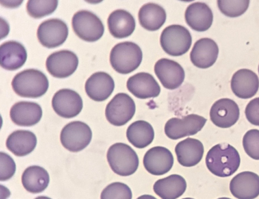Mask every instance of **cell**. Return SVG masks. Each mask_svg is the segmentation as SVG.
Returning a JSON list of instances; mask_svg holds the SVG:
<instances>
[{"mask_svg": "<svg viewBox=\"0 0 259 199\" xmlns=\"http://www.w3.org/2000/svg\"><path fill=\"white\" fill-rule=\"evenodd\" d=\"M205 163L209 171L215 176L226 177L239 168L240 157L237 150L229 144H218L208 151Z\"/></svg>", "mask_w": 259, "mask_h": 199, "instance_id": "6da1fadb", "label": "cell"}, {"mask_svg": "<svg viewBox=\"0 0 259 199\" xmlns=\"http://www.w3.org/2000/svg\"><path fill=\"white\" fill-rule=\"evenodd\" d=\"M12 86L14 92L21 97L36 98L46 93L49 88V81L40 70L28 69L14 76Z\"/></svg>", "mask_w": 259, "mask_h": 199, "instance_id": "7a4b0ae2", "label": "cell"}, {"mask_svg": "<svg viewBox=\"0 0 259 199\" xmlns=\"http://www.w3.org/2000/svg\"><path fill=\"white\" fill-rule=\"evenodd\" d=\"M142 57V50L138 45L132 42H124L116 44L112 49L110 62L116 71L128 74L139 66Z\"/></svg>", "mask_w": 259, "mask_h": 199, "instance_id": "3957f363", "label": "cell"}, {"mask_svg": "<svg viewBox=\"0 0 259 199\" xmlns=\"http://www.w3.org/2000/svg\"><path fill=\"white\" fill-rule=\"evenodd\" d=\"M107 158L112 170L119 176L131 175L139 166V158L135 151L123 143L112 145L108 150Z\"/></svg>", "mask_w": 259, "mask_h": 199, "instance_id": "277c9868", "label": "cell"}, {"mask_svg": "<svg viewBox=\"0 0 259 199\" xmlns=\"http://www.w3.org/2000/svg\"><path fill=\"white\" fill-rule=\"evenodd\" d=\"M160 43L165 53L172 56H179L186 53L190 49L192 36L184 26L171 25L163 30Z\"/></svg>", "mask_w": 259, "mask_h": 199, "instance_id": "5b68a950", "label": "cell"}, {"mask_svg": "<svg viewBox=\"0 0 259 199\" xmlns=\"http://www.w3.org/2000/svg\"><path fill=\"white\" fill-rule=\"evenodd\" d=\"M72 26L75 34L87 42L97 41L104 32V26L100 19L87 10L79 11L74 14Z\"/></svg>", "mask_w": 259, "mask_h": 199, "instance_id": "8992f818", "label": "cell"}, {"mask_svg": "<svg viewBox=\"0 0 259 199\" xmlns=\"http://www.w3.org/2000/svg\"><path fill=\"white\" fill-rule=\"evenodd\" d=\"M92 132L90 127L81 121H73L66 125L60 133L62 145L71 152L83 149L90 143Z\"/></svg>", "mask_w": 259, "mask_h": 199, "instance_id": "52a82bcc", "label": "cell"}, {"mask_svg": "<svg viewBox=\"0 0 259 199\" xmlns=\"http://www.w3.org/2000/svg\"><path fill=\"white\" fill-rule=\"evenodd\" d=\"M136 111L133 99L127 94H117L107 104L105 116L107 121L115 126H121L129 122Z\"/></svg>", "mask_w": 259, "mask_h": 199, "instance_id": "ba28073f", "label": "cell"}, {"mask_svg": "<svg viewBox=\"0 0 259 199\" xmlns=\"http://www.w3.org/2000/svg\"><path fill=\"white\" fill-rule=\"evenodd\" d=\"M206 121L204 117L195 114H190L181 118L172 117L166 123L164 132L172 140L194 135L202 129Z\"/></svg>", "mask_w": 259, "mask_h": 199, "instance_id": "9c48e42d", "label": "cell"}, {"mask_svg": "<svg viewBox=\"0 0 259 199\" xmlns=\"http://www.w3.org/2000/svg\"><path fill=\"white\" fill-rule=\"evenodd\" d=\"M68 35L66 24L57 18L42 22L38 26L37 36L40 44L48 48H53L63 44Z\"/></svg>", "mask_w": 259, "mask_h": 199, "instance_id": "30bf717a", "label": "cell"}, {"mask_svg": "<svg viewBox=\"0 0 259 199\" xmlns=\"http://www.w3.org/2000/svg\"><path fill=\"white\" fill-rule=\"evenodd\" d=\"M78 64L77 55L67 50L53 53L48 56L46 63L49 72L57 78H65L71 75L77 69Z\"/></svg>", "mask_w": 259, "mask_h": 199, "instance_id": "8fae6325", "label": "cell"}, {"mask_svg": "<svg viewBox=\"0 0 259 199\" xmlns=\"http://www.w3.org/2000/svg\"><path fill=\"white\" fill-rule=\"evenodd\" d=\"M52 105L58 115L69 118L76 116L80 112L83 102L80 96L75 91L63 89L54 94Z\"/></svg>", "mask_w": 259, "mask_h": 199, "instance_id": "7c38bea8", "label": "cell"}, {"mask_svg": "<svg viewBox=\"0 0 259 199\" xmlns=\"http://www.w3.org/2000/svg\"><path fill=\"white\" fill-rule=\"evenodd\" d=\"M154 72L163 86L169 90L178 88L185 78V71L180 64L167 58L156 62Z\"/></svg>", "mask_w": 259, "mask_h": 199, "instance_id": "4fadbf2b", "label": "cell"}, {"mask_svg": "<svg viewBox=\"0 0 259 199\" xmlns=\"http://www.w3.org/2000/svg\"><path fill=\"white\" fill-rule=\"evenodd\" d=\"M239 108L232 99L222 98L216 101L209 112L211 121L218 127L227 128L234 125L239 117Z\"/></svg>", "mask_w": 259, "mask_h": 199, "instance_id": "5bb4252c", "label": "cell"}, {"mask_svg": "<svg viewBox=\"0 0 259 199\" xmlns=\"http://www.w3.org/2000/svg\"><path fill=\"white\" fill-rule=\"evenodd\" d=\"M173 164L174 157L171 152L162 146H155L149 149L143 158V165L146 170L156 176L167 173Z\"/></svg>", "mask_w": 259, "mask_h": 199, "instance_id": "9a60e30c", "label": "cell"}, {"mask_svg": "<svg viewBox=\"0 0 259 199\" xmlns=\"http://www.w3.org/2000/svg\"><path fill=\"white\" fill-rule=\"evenodd\" d=\"M232 194L238 199H254L259 195V176L244 171L235 176L230 183Z\"/></svg>", "mask_w": 259, "mask_h": 199, "instance_id": "2e32d148", "label": "cell"}, {"mask_svg": "<svg viewBox=\"0 0 259 199\" xmlns=\"http://www.w3.org/2000/svg\"><path fill=\"white\" fill-rule=\"evenodd\" d=\"M128 90L140 99H147L157 97L160 92V87L150 73L139 72L131 76L126 83Z\"/></svg>", "mask_w": 259, "mask_h": 199, "instance_id": "e0dca14e", "label": "cell"}, {"mask_svg": "<svg viewBox=\"0 0 259 199\" xmlns=\"http://www.w3.org/2000/svg\"><path fill=\"white\" fill-rule=\"evenodd\" d=\"M218 54L219 47L213 40L209 38H202L195 43L190 57L195 66L207 68L215 63Z\"/></svg>", "mask_w": 259, "mask_h": 199, "instance_id": "ac0fdd59", "label": "cell"}, {"mask_svg": "<svg viewBox=\"0 0 259 199\" xmlns=\"http://www.w3.org/2000/svg\"><path fill=\"white\" fill-rule=\"evenodd\" d=\"M114 89V82L112 77L103 71H99L92 74L85 84V91L88 96L96 101H103L107 99Z\"/></svg>", "mask_w": 259, "mask_h": 199, "instance_id": "d6986e66", "label": "cell"}, {"mask_svg": "<svg viewBox=\"0 0 259 199\" xmlns=\"http://www.w3.org/2000/svg\"><path fill=\"white\" fill-rule=\"evenodd\" d=\"M231 88L234 94L239 98L248 99L256 93L259 88V79L253 71L241 69L232 76Z\"/></svg>", "mask_w": 259, "mask_h": 199, "instance_id": "ffe728a7", "label": "cell"}, {"mask_svg": "<svg viewBox=\"0 0 259 199\" xmlns=\"http://www.w3.org/2000/svg\"><path fill=\"white\" fill-rule=\"evenodd\" d=\"M42 115L40 106L33 102L20 101L14 104L10 109V117L18 126L29 127L38 123Z\"/></svg>", "mask_w": 259, "mask_h": 199, "instance_id": "44dd1931", "label": "cell"}, {"mask_svg": "<svg viewBox=\"0 0 259 199\" xmlns=\"http://www.w3.org/2000/svg\"><path fill=\"white\" fill-rule=\"evenodd\" d=\"M27 52L20 43L10 41L0 47V64L5 69L15 70L22 67L27 59Z\"/></svg>", "mask_w": 259, "mask_h": 199, "instance_id": "7402d4cb", "label": "cell"}, {"mask_svg": "<svg viewBox=\"0 0 259 199\" xmlns=\"http://www.w3.org/2000/svg\"><path fill=\"white\" fill-rule=\"evenodd\" d=\"M185 18L192 29L197 31H204L208 29L212 24L213 14L205 3L196 2L187 7Z\"/></svg>", "mask_w": 259, "mask_h": 199, "instance_id": "603a6c76", "label": "cell"}, {"mask_svg": "<svg viewBox=\"0 0 259 199\" xmlns=\"http://www.w3.org/2000/svg\"><path fill=\"white\" fill-rule=\"evenodd\" d=\"M175 152L178 161L182 166L190 167L200 162L203 155L204 147L199 140L188 138L177 144Z\"/></svg>", "mask_w": 259, "mask_h": 199, "instance_id": "cb8c5ba5", "label": "cell"}, {"mask_svg": "<svg viewBox=\"0 0 259 199\" xmlns=\"http://www.w3.org/2000/svg\"><path fill=\"white\" fill-rule=\"evenodd\" d=\"M107 23L111 34L118 38L129 36L136 27L134 17L128 12L122 9L112 12L108 17Z\"/></svg>", "mask_w": 259, "mask_h": 199, "instance_id": "d4e9b609", "label": "cell"}, {"mask_svg": "<svg viewBox=\"0 0 259 199\" xmlns=\"http://www.w3.org/2000/svg\"><path fill=\"white\" fill-rule=\"evenodd\" d=\"M36 143V137L33 133L20 130L12 133L8 136L6 144L7 148L14 154L23 156L31 153Z\"/></svg>", "mask_w": 259, "mask_h": 199, "instance_id": "484cf974", "label": "cell"}, {"mask_svg": "<svg viewBox=\"0 0 259 199\" xmlns=\"http://www.w3.org/2000/svg\"><path fill=\"white\" fill-rule=\"evenodd\" d=\"M187 183L178 174H172L158 180L153 185L155 193L162 199H177L185 191Z\"/></svg>", "mask_w": 259, "mask_h": 199, "instance_id": "4316f807", "label": "cell"}, {"mask_svg": "<svg viewBox=\"0 0 259 199\" xmlns=\"http://www.w3.org/2000/svg\"><path fill=\"white\" fill-rule=\"evenodd\" d=\"M24 188L29 192L37 193L42 192L48 187L50 177L42 167L33 165L27 168L21 177Z\"/></svg>", "mask_w": 259, "mask_h": 199, "instance_id": "83f0119b", "label": "cell"}, {"mask_svg": "<svg viewBox=\"0 0 259 199\" xmlns=\"http://www.w3.org/2000/svg\"><path fill=\"white\" fill-rule=\"evenodd\" d=\"M138 17L140 24L143 27L149 31H155L163 25L166 14L161 6L149 3L140 9Z\"/></svg>", "mask_w": 259, "mask_h": 199, "instance_id": "f1b7e54d", "label": "cell"}, {"mask_svg": "<svg viewBox=\"0 0 259 199\" xmlns=\"http://www.w3.org/2000/svg\"><path fill=\"white\" fill-rule=\"evenodd\" d=\"M126 137L133 146L138 148H143L153 141L154 131L152 126L147 122L137 121L128 126Z\"/></svg>", "mask_w": 259, "mask_h": 199, "instance_id": "f546056e", "label": "cell"}, {"mask_svg": "<svg viewBox=\"0 0 259 199\" xmlns=\"http://www.w3.org/2000/svg\"><path fill=\"white\" fill-rule=\"evenodd\" d=\"M58 1H28L26 9L33 18H40L53 13L58 6Z\"/></svg>", "mask_w": 259, "mask_h": 199, "instance_id": "4dcf8cb0", "label": "cell"}, {"mask_svg": "<svg viewBox=\"0 0 259 199\" xmlns=\"http://www.w3.org/2000/svg\"><path fill=\"white\" fill-rule=\"evenodd\" d=\"M101 199H132V192L125 184L115 182L107 185L102 191Z\"/></svg>", "mask_w": 259, "mask_h": 199, "instance_id": "1f68e13d", "label": "cell"}, {"mask_svg": "<svg viewBox=\"0 0 259 199\" xmlns=\"http://www.w3.org/2000/svg\"><path fill=\"white\" fill-rule=\"evenodd\" d=\"M249 1H218V7L221 12L229 17H237L247 10Z\"/></svg>", "mask_w": 259, "mask_h": 199, "instance_id": "d6a6232c", "label": "cell"}, {"mask_svg": "<svg viewBox=\"0 0 259 199\" xmlns=\"http://www.w3.org/2000/svg\"><path fill=\"white\" fill-rule=\"evenodd\" d=\"M242 143L247 154L254 160H259V130L248 131L243 136Z\"/></svg>", "mask_w": 259, "mask_h": 199, "instance_id": "836d02e7", "label": "cell"}, {"mask_svg": "<svg viewBox=\"0 0 259 199\" xmlns=\"http://www.w3.org/2000/svg\"><path fill=\"white\" fill-rule=\"evenodd\" d=\"M1 181L10 179L14 175L16 165L13 159L7 153L1 152Z\"/></svg>", "mask_w": 259, "mask_h": 199, "instance_id": "e575fe53", "label": "cell"}, {"mask_svg": "<svg viewBox=\"0 0 259 199\" xmlns=\"http://www.w3.org/2000/svg\"><path fill=\"white\" fill-rule=\"evenodd\" d=\"M245 114L251 124L259 126V97L251 100L247 105Z\"/></svg>", "mask_w": 259, "mask_h": 199, "instance_id": "d590c367", "label": "cell"}, {"mask_svg": "<svg viewBox=\"0 0 259 199\" xmlns=\"http://www.w3.org/2000/svg\"><path fill=\"white\" fill-rule=\"evenodd\" d=\"M137 199H157L154 196L149 194H144L140 196Z\"/></svg>", "mask_w": 259, "mask_h": 199, "instance_id": "8d00e7d4", "label": "cell"}, {"mask_svg": "<svg viewBox=\"0 0 259 199\" xmlns=\"http://www.w3.org/2000/svg\"><path fill=\"white\" fill-rule=\"evenodd\" d=\"M35 199H52L50 197L45 196H39L35 198Z\"/></svg>", "mask_w": 259, "mask_h": 199, "instance_id": "74e56055", "label": "cell"}, {"mask_svg": "<svg viewBox=\"0 0 259 199\" xmlns=\"http://www.w3.org/2000/svg\"><path fill=\"white\" fill-rule=\"evenodd\" d=\"M218 199H231V198H228V197H223L219 198Z\"/></svg>", "mask_w": 259, "mask_h": 199, "instance_id": "f35d334b", "label": "cell"}, {"mask_svg": "<svg viewBox=\"0 0 259 199\" xmlns=\"http://www.w3.org/2000/svg\"><path fill=\"white\" fill-rule=\"evenodd\" d=\"M182 199H194V198H191V197H186V198H182Z\"/></svg>", "mask_w": 259, "mask_h": 199, "instance_id": "ab89813d", "label": "cell"}, {"mask_svg": "<svg viewBox=\"0 0 259 199\" xmlns=\"http://www.w3.org/2000/svg\"><path fill=\"white\" fill-rule=\"evenodd\" d=\"M258 72H259V65H258Z\"/></svg>", "mask_w": 259, "mask_h": 199, "instance_id": "60d3db41", "label": "cell"}]
</instances>
